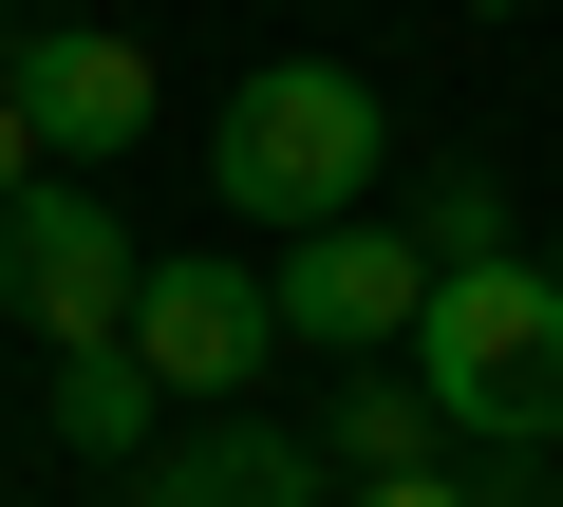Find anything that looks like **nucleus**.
Wrapping results in <instances>:
<instances>
[{
  "label": "nucleus",
  "instance_id": "1",
  "mask_svg": "<svg viewBox=\"0 0 563 507\" xmlns=\"http://www.w3.org/2000/svg\"><path fill=\"white\" fill-rule=\"evenodd\" d=\"M413 395H432V432H470V451H544L563 432V283L544 264H432V301H413Z\"/></svg>",
  "mask_w": 563,
  "mask_h": 507
},
{
  "label": "nucleus",
  "instance_id": "2",
  "mask_svg": "<svg viewBox=\"0 0 563 507\" xmlns=\"http://www.w3.org/2000/svg\"><path fill=\"white\" fill-rule=\"evenodd\" d=\"M376 169H395V113H376V76H339V57H263V76H225V113H207V188L263 207V225H339Z\"/></svg>",
  "mask_w": 563,
  "mask_h": 507
},
{
  "label": "nucleus",
  "instance_id": "3",
  "mask_svg": "<svg viewBox=\"0 0 563 507\" xmlns=\"http://www.w3.org/2000/svg\"><path fill=\"white\" fill-rule=\"evenodd\" d=\"M113 339L151 357L169 414H225V395L282 357V301H263V264H132V320H113Z\"/></svg>",
  "mask_w": 563,
  "mask_h": 507
},
{
  "label": "nucleus",
  "instance_id": "4",
  "mask_svg": "<svg viewBox=\"0 0 563 507\" xmlns=\"http://www.w3.org/2000/svg\"><path fill=\"white\" fill-rule=\"evenodd\" d=\"M0 301L38 320V357L57 339H113L132 320V225L95 188H0Z\"/></svg>",
  "mask_w": 563,
  "mask_h": 507
},
{
  "label": "nucleus",
  "instance_id": "5",
  "mask_svg": "<svg viewBox=\"0 0 563 507\" xmlns=\"http://www.w3.org/2000/svg\"><path fill=\"white\" fill-rule=\"evenodd\" d=\"M282 301V339H301V357H376V339H413V301H432V264H413V225H301V264H282L263 283Z\"/></svg>",
  "mask_w": 563,
  "mask_h": 507
},
{
  "label": "nucleus",
  "instance_id": "6",
  "mask_svg": "<svg viewBox=\"0 0 563 507\" xmlns=\"http://www.w3.org/2000/svg\"><path fill=\"white\" fill-rule=\"evenodd\" d=\"M132 507H320V432H282V414H169L132 451Z\"/></svg>",
  "mask_w": 563,
  "mask_h": 507
},
{
  "label": "nucleus",
  "instance_id": "7",
  "mask_svg": "<svg viewBox=\"0 0 563 507\" xmlns=\"http://www.w3.org/2000/svg\"><path fill=\"white\" fill-rule=\"evenodd\" d=\"M0 95H20V132H38V151H132V132H151V57H132L113 20L20 38V57H0Z\"/></svg>",
  "mask_w": 563,
  "mask_h": 507
},
{
  "label": "nucleus",
  "instance_id": "8",
  "mask_svg": "<svg viewBox=\"0 0 563 507\" xmlns=\"http://www.w3.org/2000/svg\"><path fill=\"white\" fill-rule=\"evenodd\" d=\"M57 432L132 470V451L169 432V395H151V357H132V339H57Z\"/></svg>",
  "mask_w": 563,
  "mask_h": 507
},
{
  "label": "nucleus",
  "instance_id": "9",
  "mask_svg": "<svg viewBox=\"0 0 563 507\" xmlns=\"http://www.w3.org/2000/svg\"><path fill=\"white\" fill-rule=\"evenodd\" d=\"M339 451H357V470H432L451 432H432V395H413V376H339V432H320V470H339Z\"/></svg>",
  "mask_w": 563,
  "mask_h": 507
},
{
  "label": "nucleus",
  "instance_id": "10",
  "mask_svg": "<svg viewBox=\"0 0 563 507\" xmlns=\"http://www.w3.org/2000/svg\"><path fill=\"white\" fill-rule=\"evenodd\" d=\"M339 507H470V488H451V470H357Z\"/></svg>",
  "mask_w": 563,
  "mask_h": 507
},
{
  "label": "nucleus",
  "instance_id": "11",
  "mask_svg": "<svg viewBox=\"0 0 563 507\" xmlns=\"http://www.w3.org/2000/svg\"><path fill=\"white\" fill-rule=\"evenodd\" d=\"M0 188H38V132H20V95H0Z\"/></svg>",
  "mask_w": 563,
  "mask_h": 507
},
{
  "label": "nucleus",
  "instance_id": "12",
  "mask_svg": "<svg viewBox=\"0 0 563 507\" xmlns=\"http://www.w3.org/2000/svg\"><path fill=\"white\" fill-rule=\"evenodd\" d=\"M451 20H526V0H451Z\"/></svg>",
  "mask_w": 563,
  "mask_h": 507
},
{
  "label": "nucleus",
  "instance_id": "13",
  "mask_svg": "<svg viewBox=\"0 0 563 507\" xmlns=\"http://www.w3.org/2000/svg\"><path fill=\"white\" fill-rule=\"evenodd\" d=\"M544 283H563V225H544Z\"/></svg>",
  "mask_w": 563,
  "mask_h": 507
}]
</instances>
